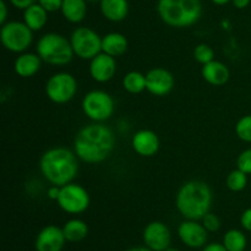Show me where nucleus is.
Returning <instances> with one entry per match:
<instances>
[{
  "instance_id": "31",
  "label": "nucleus",
  "mask_w": 251,
  "mask_h": 251,
  "mask_svg": "<svg viewBox=\"0 0 251 251\" xmlns=\"http://www.w3.org/2000/svg\"><path fill=\"white\" fill-rule=\"evenodd\" d=\"M64 0H38V4L42 5L48 12H55L61 10Z\"/></svg>"
},
{
  "instance_id": "14",
  "label": "nucleus",
  "mask_w": 251,
  "mask_h": 251,
  "mask_svg": "<svg viewBox=\"0 0 251 251\" xmlns=\"http://www.w3.org/2000/svg\"><path fill=\"white\" fill-rule=\"evenodd\" d=\"M179 238L185 245L190 248L203 247L207 242V229L196 221L186 220L179 226Z\"/></svg>"
},
{
  "instance_id": "22",
  "label": "nucleus",
  "mask_w": 251,
  "mask_h": 251,
  "mask_svg": "<svg viewBox=\"0 0 251 251\" xmlns=\"http://www.w3.org/2000/svg\"><path fill=\"white\" fill-rule=\"evenodd\" d=\"M49 12L38 2L24 10V22L32 31H41L48 21Z\"/></svg>"
},
{
  "instance_id": "17",
  "label": "nucleus",
  "mask_w": 251,
  "mask_h": 251,
  "mask_svg": "<svg viewBox=\"0 0 251 251\" xmlns=\"http://www.w3.org/2000/svg\"><path fill=\"white\" fill-rule=\"evenodd\" d=\"M201 74H202L203 80L212 86L226 85L230 78V71L228 66L218 60H212L202 65Z\"/></svg>"
},
{
  "instance_id": "15",
  "label": "nucleus",
  "mask_w": 251,
  "mask_h": 251,
  "mask_svg": "<svg viewBox=\"0 0 251 251\" xmlns=\"http://www.w3.org/2000/svg\"><path fill=\"white\" fill-rule=\"evenodd\" d=\"M131 145L134 151L141 157H152L158 152L161 142L158 135L152 130H140L132 136Z\"/></svg>"
},
{
  "instance_id": "34",
  "label": "nucleus",
  "mask_w": 251,
  "mask_h": 251,
  "mask_svg": "<svg viewBox=\"0 0 251 251\" xmlns=\"http://www.w3.org/2000/svg\"><path fill=\"white\" fill-rule=\"evenodd\" d=\"M60 188L61 186L51 185L50 188L48 189V191H47V196H48L49 199H51V200L56 201L59 199V195H60Z\"/></svg>"
},
{
  "instance_id": "33",
  "label": "nucleus",
  "mask_w": 251,
  "mask_h": 251,
  "mask_svg": "<svg viewBox=\"0 0 251 251\" xmlns=\"http://www.w3.org/2000/svg\"><path fill=\"white\" fill-rule=\"evenodd\" d=\"M10 2H11L12 6H15L16 9L25 10L28 6H31V5L38 2V0H10Z\"/></svg>"
},
{
  "instance_id": "19",
  "label": "nucleus",
  "mask_w": 251,
  "mask_h": 251,
  "mask_svg": "<svg viewBox=\"0 0 251 251\" xmlns=\"http://www.w3.org/2000/svg\"><path fill=\"white\" fill-rule=\"evenodd\" d=\"M100 7L103 16L112 22L123 21L129 14L127 0H100Z\"/></svg>"
},
{
  "instance_id": "41",
  "label": "nucleus",
  "mask_w": 251,
  "mask_h": 251,
  "mask_svg": "<svg viewBox=\"0 0 251 251\" xmlns=\"http://www.w3.org/2000/svg\"><path fill=\"white\" fill-rule=\"evenodd\" d=\"M87 1H100V0H87Z\"/></svg>"
},
{
  "instance_id": "3",
  "label": "nucleus",
  "mask_w": 251,
  "mask_h": 251,
  "mask_svg": "<svg viewBox=\"0 0 251 251\" xmlns=\"http://www.w3.org/2000/svg\"><path fill=\"white\" fill-rule=\"evenodd\" d=\"M176 208L186 220H202L212 205V190L201 180H190L183 184L176 194Z\"/></svg>"
},
{
  "instance_id": "9",
  "label": "nucleus",
  "mask_w": 251,
  "mask_h": 251,
  "mask_svg": "<svg viewBox=\"0 0 251 251\" xmlns=\"http://www.w3.org/2000/svg\"><path fill=\"white\" fill-rule=\"evenodd\" d=\"M77 92V81L69 73H56L46 83V95L56 104H65L74 100Z\"/></svg>"
},
{
  "instance_id": "12",
  "label": "nucleus",
  "mask_w": 251,
  "mask_h": 251,
  "mask_svg": "<svg viewBox=\"0 0 251 251\" xmlns=\"http://www.w3.org/2000/svg\"><path fill=\"white\" fill-rule=\"evenodd\" d=\"M90 75L96 82L104 83L112 80L117 74V61L112 55L105 53H100L95 58L91 59Z\"/></svg>"
},
{
  "instance_id": "29",
  "label": "nucleus",
  "mask_w": 251,
  "mask_h": 251,
  "mask_svg": "<svg viewBox=\"0 0 251 251\" xmlns=\"http://www.w3.org/2000/svg\"><path fill=\"white\" fill-rule=\"evenodd\" d=\"M238 169L247 173L248 176L251 174V149H247L238 156L237 158Z\"/></svg>"
},
{
  "instance_id": "21",
  "label": "nucleus",
  "mask_w": 251,
  "mask_h": 251,
  "mask_svg": "<svg viewBox=\"0 0 251 251\" xmlns=\"http://www.w3.org/2000/svg\"><path fill=\"white\" fill-rule=\"evenodd\" d=\"M61 14L70 24H80L87 15V0H64Z\"/></svg>"
},
{
  "instance_id": "2",
  "label": "nucleus",
  "mask_w": 251,
  "mask_h": 251,
  "mask_svg": "<svg viewBox=\"0 0 251 251\" xmlns=\"http://www.w3.org/2000/svg\"><path fill=\"white\" fill-rule=\"evenodd\" d=\"M39 171L51 185L64 186L77 176L78 157L66 147H53L42 154Z\"/></svg>"
},
{
  "instance_id": "24",
  "label": "nucleus",
  "mask_w": 251,
  "mask_h": 251,
  "mask_svg": "<svg viewBox=\"0 0 251 251\" xmlns=\"http://www.w3.org/2000/svg\"><path fill=\"white\" fill-rule=\"evenodd\" d=\"M123 87L131 95H137L146 90V75L139 71H130L123 78Z\"/></svg>"
},
{
  "instance_id": "13",
  "label": "nucleus",
  "mask_w": 251,
  "mask_h": 251,
  "mask_svg": "<svg viewBox=\"0 0 251 251\" xmlns=\"http://www.w3.org/2000/svg\"><path fill=\"white\" fill-rule=\"evenodd\" d=\"M144 242L153 251H166L171 244V232L164 223L151 222L144 230Z\"/></svg>"
},
{
  "instance_id": "25",
  "label": "nucleus",
  "mask_w": 251,
  "mask_h": 251,
  "mask_svg": "<svg viewBox=\"0 0 251 251\" xmlns=\"http://www.w3.org/2000/svg\"><path fill=\"white\" fill-rule=\"evenodd\" d=\"M223 245L228 251H244L247 248V238L240 230L230 229L225 234Z\"/></svg>"
},
{
  "instance_id": "11",
  "label": "nucleus",
  "mask_w": 251,
  "mask_h": 251,
  "mask_svg": "<svg viewBox=\"0 0 251 251\" xmlns=\"http://www.w3.org/2000/svg\"><path fill=\"white\" fill-rule=\"evenodd\" d=\"M174 76L164 68H153L146 74V90L157 97L169 95L174 88Z\"/></svg>"
},
{
  "instance_id": "35",
  "label": "nucleus",
  "mask_w": 251,
  "mask_h": 251,
  "mask_svg": "<svg viewBox=\"0 0 251 251\" xmlns=\"http://www.w3.org/2000/svg\"><path fill=\"white\" fill-rule=\"evenodd\" d=\"M7 19V5L5 0H0V24H6Z\"/></svg>"
},
{
  "instance_id": "6",
  "label": "nucleus",
  "mask_w": 251,
  "mask_h": 251,
  "mask_svg": "<svg viewBox=\"0 0 251 251\" xmlns=\"http://www.w3.org/2000/svg\"><path fill=\"white\" fill-rule=\"evenodd\" d=\"M0 39L7 50L12 53H24L33 42V31L25 22L9 21L1 25Z\"/></svg>"
},
{
  "instance_id": "23",
  "label": "nucleus",
  "mask_w": 251,
  "mask_h": 251,
  "mask_svg": "<svg viewBox=\"0 0 251 251\" xmlns=\"http://www.w3.org/2000/svg\"><path fill=\"white\" fill-rule=\"evenodd\" d=\"M64 235L68 242L77 243L85 239L88 234V227L83 221L70 220L63 227Z\"/></svg>"
},
{
  "instance_id": "1",
  "label": "nucleus",
  "mask_w": 251,
  "mask_h": 251,
  "mask_svg": "<svg viewBox=\"0 0 251 251\" xmlns=\"http://www.w3.org/2000/svg\"><path fill=\"white\" fill-rule=\"evenodd\" d=\"M115 147V135L102 123H92L78 130L74 140V152L88 164L102 163L110 157Z\"/></svg>"
},
{
  "instance_id": "4",
  "label": "nucleus",
  "mask_w": 251,
  "mask_h": 251,
  "mask_svg": "<svg viewBox=\"0 0 251 251\" xmlns=\"http://www.w3.org/2000/svg\"><path fill=\"white\" fill-rule=\"evenodd\" d=\"M157 12L168 26L186 28L200 20L202 4L201 0H158Z\"/></svg>"
},
{
  "instance_id": "36",
  "label": "nucleus",
  "mask_w": 251,
  "mask_h": 251,
  "mask_svg": "<svg viewBox=\"0 0 251 251\" xmlns=\"http://www.w3.org/2000/svg\"><path fill=\"white\" fill-rule=\"evenodd\" d=\"M202 251H228L227 248L222 244H217V243H213V244L207 245Z\"/></svg>"
},
{
  "instance_id": "5",
  "label": "nucleus",
  "mask_w": 251,
  "mask_h": 251,
  "mask_svg": "<svg viewBox=\"0 0 251 251\" xmlns=\"http://www.w3.org/2000/svg\"><path fill=\"white\" fill-rule=\"evenodd\" d=\"M37 54L44 63L53 66L66 65L75 55L70 39L56 32H49L39 38L37 43Z\"/></svg>"
},
{
  "instance_id": "30",
  "label": "nucleus",
  "mask_w": 251,
  "mask_h": 251,
  "mask_svg": "<svg viewBox=\"0 0 251 251\" xmlns=\"http://www.w3.org/2000/svg\"><path fill=\"white\" fill-rule=\"evenodd\" d=\"M202 225L203 227L207 229V232H216V230L220 229L221 227V221L215 213H206L202 218Z\"/></svg>"
},
{
  "instance_id": "26",
  "label": "nucleus",
  "mask_w": 251,
  "mask_h": 251,
  "mask_svg": "<svg viewBox=\"0 0 251 251\" xmlns=\"http://www.w3.org/2000/svg\"><path fill=\"white\" fill-rule=\"evenodd\" d=\"M227 188L233 193H239V191L244 190L248 185V174L244 173L240 169H234L230 172L227 176Z\"/></svg>"
},
{
  "instance_id": "32",
  "label": "nucleus",
  "mask_w": 251,
  "mask_h": 251,
  "mask_svg": "<svg viewBox=\"0 0 251 251\" xmlns=\"http://www.w3.org/2000/svg\"><path fill=\"white\" fill-rule=\"evenodd\" d=\"M240 223L245 230L251 232V207L243 212L242 217H240Z\"/></svg>"
},
{
  "instance_id": "38",
  "label": "nucleus",
  "mask_w": 251,
  "mask_h": 251,
  "mask_svg": "<svg viewBox=\"0 0 251 251\" xmlns=\"http://www.w3.org/2000/svg\"><path fill=\"white\" fill-rule=\"evenodd\" d=\"M211 1L216 5H226L228 4V2L232 1V0H211Z\"/></svg>"
},
{
  "instance_id": "27",
  "label": "nucleus",
  "mask_w": 251,
  "mask_h": 251,
  "mask_svg": "<svg viewBox=\"0 0 251 251\" xmlns=\"http://www.w3.org/2000/svg\"><path fill=\"white\" fill-rule=\"evenodd\" d=\"M235 134L242 141L251 144V114L244 115L235 125Z\"/></svg>"
},
{
  "instance_id": "8",
  "label": "nucleus",
  "mask_w": 251,
  "mask_h": 251,
  "mask_svg": "<svg viewBox=\"0 0 251 251\" xmlns=\"http://www.w3.org/2000/svg\"><path fill=\"white\" fill-rule=\"evenodd\" d=\"M71 47L76 56L91 60L102 53V37L90 27H77L70 36Z\"/></svg>"
},
{
  "instance_id": "40",
  "label": "nucleus",
  "mask_w": 251,
  "mask_h": 251,
  "mask_svg": "<svg viewBox=\"0 0 251 251\" xmlns=\"http://www.w3.org/2000/svg\"><path fill=\"white\" fill-rule=\"evenodd\" d=\"M166 251H179V250H176V249H167Z\"/></svg>"
},
{
  "instance_id": "7",
  "label": "nucleus",
  "mask_w": 251,
  "mask_h": 251,
  "mask_svg": "<svg viewBox=\"0 0 251 251\" xmlns=\"http://www.w3.org/2000/svg\"><path fill=\"white\" fill-rule=\"evenodd\" d=\"M114 100L103 90H92L82 100V112L92 122L102 123L109 119L114 113Z\"/></svg>"
},
{
  "instance_id": "20",
  "label": "nucleus",
  "mask_w": 251,
  "mask_h": 251,
  "mask_svg": "<svg viewBox=\"0 0 251 251\" xmlns=\"http://www.w3.org/2000/svg\"><path fill=\"white\" fill-rule=\"evenodd\" d=\"M129 43L124 34L119 32H110L102 37V51L114 58L122 56L126 53Z\"/></svg>"
},
{
  "instance_id": "16",
  "label": "nucleus",
  "mask_w": 251,
  "mask_h": 251,
  "mask_svg": "<svg viewBox=\"0 0 251 251\" xmlns=\"http://www.w3.org/2000/svg\"><path fill=\"white\" fill-rule=\"evenodd\" d=\"M66 239L63 229L56 226H47L39 232L36 239L37 251H61Z\"/></svg>"
},
{
  "instance_id": "18",
  "label": "nucleus",
  "mask_w": 251,
  "mask_h": 251,
  "mask_svg": "<svg viewBox=\"0 0 251 251\" xmlns=\"http://www.w3.org/2000/svg\"><path fill=\"white\" fill-rule=\"evenodd\" d=\"M42 61L43 60L37 53H21L15 60L14 70L20 77H32L39 71Z\"/></svg>"
},
{
  "instance_id": "39",
  "label": "nucleus",
  "mask_w": 251,
  "mask_h": 251,
  "mask_svg": "<svg viewBox=\"0 0 251 251\" xmlns=\"http://www.w3.org/2000/svg\"><path fill=\"white\" fill-rule=\"evenodd\" d=\"M126 251H153L151 250L150 248H142V247H139V248H131V249L126 250Z\"/></svg>"
},
{
  "instance_id": "10",
  "label": "nucleus",
  "mask_w": 251,
  "mask_h": 251,
  "mask_svg": "<svg viewBox=\"0 0 251 251\" xmlns=\"http://www.w3.org/2000/svg\"><path fill=\"white\" fill-rule=\"evenodd\" d=\"M56 202L64 212L70 215H80L87 210L91 199L83 186L69 183L60 188V195Z\"/></svg>"
},
{
  "instance_id": "28",
  "label": "nucleus",
  "mask_w": 251,
  "mask_h": 251,
  "mask_svg": "<svg viewBox=\"0 0 251 251\" xmlns=\"http://www.w3.org/2000/svg\"><path fill=\"white\" fill-rule=\"evenodd\" d=\"M194 58L198 63L202 64H208L210 61L215 60V50L211 48L208 44L206 43H201L199 46H196V48L194 49Z\"/></svg>"
},
{
  "instance_id": "37",
  "label": "nucleus",
  "mask_w": 251,
  "mask_h": 251,
  "mask_svg": "<svg viewBox=\"0 0 251 251\" xmlns=\"http://www.w3.org/2000/svg\"><path fill=\"white\" fill-rule=\"evenodd\" d=\"M250 1L251 0H232L233 5H234V6L239 10H243V9H245V7L249 6Z\"/></svg>"
}]
</instances>
